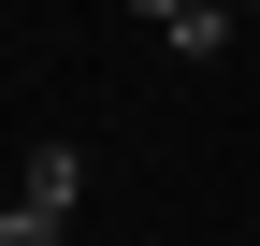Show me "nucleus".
<instances>
[{"instance_id": "obj_1", "label": "nucleus", "mask_w": 260, "mask_h": 246, "mask_svg": "<svg viewBox=\"0 0 260 246\" xmlns=\"http://www.w3.org/2000/svg\"><path fill=\"white\" fill-rule=\"evenodd\" d=\"M15 203H44V218H73V203H87V145H29Z\"/></svg>"}, {"instance_id": "obj_2", "label": "nucleus", "mask_w": 260, "mask_h": 246, "mask_svg": "<svg viewBox=\"0 0 260 246\" xmlns=\"http://www.w3.org/2000/svg\"><path fill=\"white\" fill-rule=\"evenodd\" d=\"M159 44H174V58H188V73H203V58H232V15H217V0H188V15H174V29H159Z\"/></svg>"}, {"instance_id": "obj_3", "label": "nucleus", "mask_w": 260, "mask_h": 246, "mask_svg": "<svg viewBox=\"0 0 260 246\" xmlns=\"http://www.w3.org/2000/svg\"><path fill=\"white\" fill-rule=\"evenodd\" d=\"M73 218H44V203H15V218H0V246H58Z\"/></svg>"}, {"instance_id": "obj_4", "label": "nucleus", "mask_w": 260, "mask_h": 246, "mask_svg": "<svg viewBox=\"0 0 260 246\" xmlns=\"http://www.w3.org/2000/svg\"><path fill=\"white\" fill-rule=\"evenodd\" d=\"M217 15H246V0H217Z\"/></svg>"}]
</instances>
